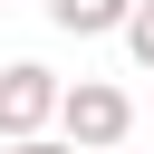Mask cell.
<instances>
[{
  "mask_svg": "<svg viewBox=\"0 0 154 154\" xmlns=\"http://www.w3.org/2000/svg\"><path fill=\"white\" fill-rule=\"evenodd\" d=\"M48 125H58V144L106 154V144H125V135H135V96H125V87H106V77H77V87L58 77V116H48Z\"/></svg>",
  "mask_w": 154,
  "mask_h": 154,
  "instance_id": "cell-1",
  "label": "cell"
},
{
  "mask_svg": "<svg viewBox=\"0 0 154 154\" xmlns=\"http://www.w3.org/2000/svg\"><path fill=\"white\" fill-rule=\"evenodd\" d=\"M48 116H58V67L10 58V67H0V144H10V135H48Z\"/></svg>",
  "mask_w": 154,
  "mask_h": 154,
  "instance_id": "cell-2",
  "label": "cell"
},
{
  "mask_svg": "<svg viewBox=\"0 0 154 154\" xmlns=\"http://www.w3.org/2000/svg\"><path fill=\"white\" fill-rule=\"evenodd\" d=\"M125 10H135V0H48V19H58L67 38H116Z\"/></svg>",
  "mask_w": 154,
  "mask_h": 154,
  "instance_id": "cell-3",
  "label": "cell"
},
{
  "mask_svg": "<svg viewBox=\"0 0 154 154\" xmlns=\"http://www.w3.org/2000/svg\"><path fill=\"white\" fill-rule=\"evenodd\" d=\"M116 38H125V58H135V67H154V0H135V10L116 19Z\"/></svg>",
  "mask_w": 154,
  "mask_h": 154,
  "instance_id": "cell-4",
  "label": "cell"
},
{
  "mask_svg": "<svg viewBox=\"0 0 154 154\" xmlns=\"http://www.w3.org/2000/svg\"><path fill=\"white\" fill-rule=\"evenodd\" d=\"M0 154H77V144H58V135H10Z\"/></svg>",
  "mask_w": 154,
  "mask_h": 154,
  "instance_id": "cell-5",
  "label": "cell"
},
{
  "mask_svg": "<svg viewBox=\"0 0 154 154\" xmlns=\"http://www.w3.org/2000/svg\"><path fill=\"white\" fill-rule=\"evenodd\" d=\"M106 154H125V144H106Z\"/></svg>",
  "mask_w": 154,
  "mask_h": 154,
  "instance_id": "cell-6",
  "label": "cell"
}]
</instances>
